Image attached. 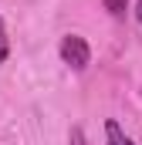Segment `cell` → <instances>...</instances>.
I'll use <instances>...</instances> for the list:
<instances>
[{"label": "cell", "mask_w": 142, "mask_h": 145, "mask_svg": "<svg viewBox=\"0 0 142 145\" xmlns=\"http://www.w3.org/2000/svg\"><path fill=\"white\" fill-rule=\"evenodd\" d=\"M61 61H64L68 68H74V71H85V68H88V61H91V51H88L85 37H78V34L61 37Z\"/></svg>", "instance_id": "6da1fadb"}, {"label": "cell", "mask_w": 142, "mask_h": 145, "mask_svg": "<svg viewBox=\"0 0 142 145\" xmlns=\"http://www.w3.org/2000/svg\"><path fill=\"white\" fill-rule=\"evenodd\" d=\"M105 135H108V145H135L122 128H118V121H112V118L105 121Z\"/></svg>", "instance_id": "7a4b0ae2"}, {"label": "cell", "mask_w": 142, "mask_h": 145, "mask_svg": "<svg viewBox=\"0 0 142 145\" xmlns=\"http://www.w3.org/2000/svg\"><path fill=\"white\" fill-rule=\"evenodd\" d=\"M7 54H10V40H7V31H3V20H0V64L7 61Z\"/></svg>", "instance_id": "3957f363"}, {"label": "cell", "mask_w": 142, "mask_h": 145, "mask_svg": "<svg viewBox=\"0 0 142 145\" xmlns=\"http://www.w3.org/2000/svg\"><path fill=\"white\" fill-rule=\"evenodd\" d=\"M105 10L112 14V17H118V14L125 10V0H105Z\"/></svg>", "instance_id": "277c9868"}, {"label": "cell", "mask_w": 142, "mask_h": 145, "mask_svg": "<svg viewBox=\"0 0 142 145\" xmlns=\"http://www.w3.org/2000/svg\"><path fill=\"white\" fill-rule=\"evenodd\" d=\"M68 145H88V142H85V132H81L78 125L71 128V135H68Z\"/></svg>", "instance_id": "5b68a950"}, {"label": "cell", "mask_w": 142, "mask_h": 145, "mask_svg": "<svg viewBox=\"0 0 142 145\" xmlns=\"http://www.w3.org/2000/svg\"><path fill=\"white\" fill-rule=\"evenodd\" d=\"M135 17H139V24H142V0H139V7H135Z\"/></svg>", "instance_id": "8992f818"}]
</instances>
